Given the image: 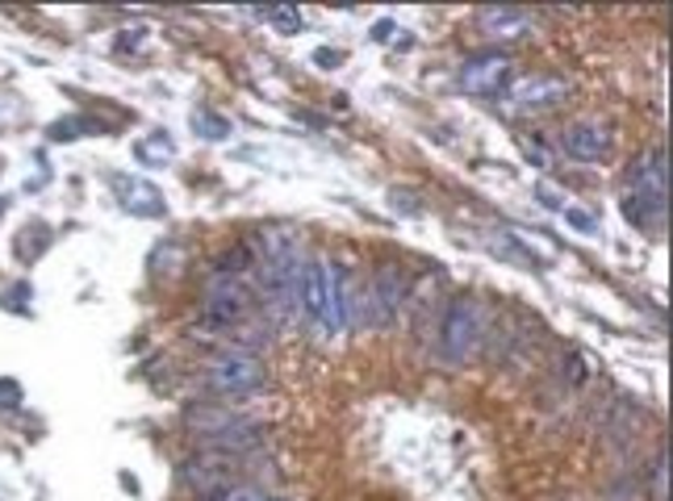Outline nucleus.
I'll use <instances>...</instances> for the list:
<instances>
[{
    "mask_svg": "<svg viewBox=\"0 0 673 501\" xmlns=\"http://www.w3.org/2000/svg\"><path fill=\"white\" fill-rule=\"evenodd\" d=\"M627 185H632V197L623 201L627 222L645 226V230H657L661 217H665V192H670V163H665V155L661 151H645L632 163Z\"/></svg>",
    "mask_w": 673,
    "mask_h": 501,
    "instance_id": "obj_1",
    "label": "nucleus"
},
{
    "mask_svg": "<svg viewBox=\"0 0 673 501\" xmlns=\"http://www.w3.org/2000/svg\"><path fill=\"white\" fill-rule=\"evenodd\" d=\"M477 343H482V310L473 297H457L439 322V347L452 364H464L477 351Z\"/></svg>",
    "mask_w": 673,
    "mask_h": 501,
    "instance_id": "obj_2",
    "label": "nucleus"
},
{
    "mask_svg": "<svg viewBox=\"0 0 673 501\" xmlns=\"http://www.w3.org/2000/svg\"><path fill=\"white\" fill-rule=\"evenodd\" d=\"M264 380H269V368L247 351H222L205 368V385L214 393H256L264 389Z\"/></svg>",
    "mask_w": 673,
    "mask_h": 501,
    "instance_id": "obj_3",
    "label": "nucleus"
},
{
    "mask_svg": "<svg viewBox=\"0 0 673 501\" xmlns=\"http://www.w3.org/2000/svg\"><path fill=\"white\" fill-rule=\"evenodd\" d=\"M201 310H205V317L214 326H235V322H242V317L251 314V289H247V280L235 276V272H217L214 280L205 285V292H201Z\"/></svg>",
    "mask_w": 673,
    "mask_h": 501,
    "instance_id": "obj_4",
    "label": "nucleus"
},
{
    "mask_svg": "<svg viewBox=\"0 0 673 501\" xmlns=\"http://www.w3.org/2000/svg\"><path fill=\"white\" fill-rule=\"evenodd\" d=\"M507 76H511V54L485 51V54H473L460 67V88L464 92H494V88H502Z\"/></svg>",
    "mask_w": 673,
    "mask_h": 501,
    "instance_id": "obj_5",
    "label": "nucleus"
},
{
    "mask_svg": "<svg viewBox=\"0 0 673 501\" xmlns=\"http://www.w3.org/2000/svg\"><path fill=\"white\" fill-rule=\"evenodd\" d=\"M348 280H344V267L326 260V292H323V317H319V330L323 335H339L348 326Z\"/></svg>",
    "mask_w": 673,
    "mask_h": 501,
    "instance_id": "obj_6",
    "label": "nucleus"
},
{
    "mask_svg": "<svg viewBox=\"0 0 673 501\" xmlns=\"http://www.w3.org/2000/svg\"><path fill=\"white\" fill-rule=\"evenodd\" d=\"M113 197L122 201V210L135 213V217H163V197L155 185L147 180H130V176H113Z\"/></svg>",
    "mask_w": 673,
    "mask_h": 501,
    "instance_id": "obj_7",
    "label": "nucleus"
},
{
    "mask_svg": "<svg viewBox=\"0 0 673 501\" xmlns=\"http://www.w3.org/2000/svg\"><path fill=\"white\" fill-rule=\"evenodd\" d=\"M611 151V130L598 126V122H577L565 130V155L582 159V163H598V159Z\"/></svg>",
    "mask_w": 673,
    "mask_h": 501,
    "instance_id": "obj_8",
    "label": "nucleus"
},
{
    "mask_svg": "<svg viewBox=\"0 0 673 501\" xmlns=\"http://www.w3.org/2000/svg\"><path fill=\"white\" fill-rule=\"evenodd\" d=\"M477 26L485 34H494V38H511V34H523V29L532 26V17L523 9H482Z\"/></svg>",
    "mask_w": 673,
    "mask_h": 501,
    "instance_id": "obj_9",
    "label": "nucleus"
},
{
    "mask_svg": "<svg viewBox=\"0 0 673 501\" xmlns=\"http://www.w3.org/2000/svg\"><path fill=\"white\" fill-rule=\"evenodd\" d=\"M569 92L565 79H523V84H514L511 97L519 105H548V101H561Z\"/></svg>",
    "mask_w": 673,
    "mask_h": 501,
    "instance_id": "obj_10",
    "label": "nucleus"
},
{
    "mask_svg": "<svg viewBox=\"0 0 673 501\" xmlns=\"http://www.w3.org/2000/svg\"><path fill=\"white\" fill-rule=\"evenodd\" d=\"M373 297L381 301V317H394L402 310V297H406V276L398 267H381L377 272V285H373Z\"/></svg>",
    "mask_w": 673,
    "mask_h": 501,
    "instance_id": "obj_11",
    "label": "nucleus"
},
{
    "mask_svg": "<svg viewBox=\"0 0 673 501\" xmlns=\"http://www.w3.org/2000/svg\"><path fill=\"white\" fill-rule=\"evenodd\" d=\"M192 134L205 138V142H222V138L230 134V122L217 117V113H197V117H192Z\"/></svg>",
    "mask_w": 673,
    "mask_h": 501,
    "instance_id": "obj_12",
    "label": "nucleus"
},
{
    "mask_svg": "<svg viewBox=\"0 0 673 501\" xmlns=\"http://www.w3.org/2000/svg\"><path fill=\"white\" fill-rule=\"evenodd\" d=\"M135 151L142 163H167V159H172V138H167V134H151L147 142H138Z\"/></svg>",
    "mask_w": 673,
    "mask_h": 501,
    "instance_id": "obj_13",
    "label": "nucleus"
},
{
    "mask_svg": "<svg viewBox=\"0 0 673 501\" xmlns=\"http://www.w3.org/2000/svg\"><path fill=\"white\" fill-rule=\"evenodd\" d=\"M269 17H272V26L281 29V34H301V26H306V22H301V13H297L294 4H281V9H272Z\"/></svg>",
    "mask_w": 673,
    "mask_h": 501,
    "instance_id": "obj_14",
    "label": "nucleus"
},
{
    "mask_svg": "<svg viewBox=\"0 0 673 501\" xmlns=\"http://www.w3.org/2000/svg\"><path fill=\"white\" fill-rule=\"evenodd\" d=\"M210 501H264V493H260L256 485H226V489H217Z\"/></svg>",
    "mask_w": 673,
    "mask_h": 501,
    "instance_id": "obj_15",
    "label": "nucleus"
},
{
    "mask_svg": "<svg viewBox=\"0 0 673 501\" xmlns=\"http://www.w3.org/2000/svg\"><path fill=\"white\" fill-rule=\"evenodd\" d=\"M565 222H569V226H573V230H582V235H594V230H598V226H594L590 213L577 210V205H569V210H565Z\"/></svg>",
    "mask_w": 673,
    "mask_h": 501,
    "instance_id": "obj_16",
    "label": "nucleus"
},
{
    "mask_svg": "<svg viewBox=\"0 0 673 501\" xmlns=\"http://www.w3.org/2000/svg\"><path fill=\"white\" fill-rule=\"evenodd\" d=\"M0 405H22V385L13 376H0Z\"/></svg>",
    "mask_w": 673,
    "mask_h": 501,
    "instance_id": "obj_17",
    "label": "nucleus"
},
{
    "mask_svg": "<svg viewBox=\"0 0 673 501\" xmlns=\"http://www.w3.org/2000/svg\"><path fill=\"white\" fill-rule=\"evenodd\" d=\"M314 63H319V67H339V63H344V54L331 51V47H319V54H314Z\"/></svg>",
    "mask_w": 673,
    "mask_h": 501,
    "instance_id": "obj_18",
    "label": "nucleus"
},
{
    "mask_svg": "<svg viewBox=\"0 0 673 501\" xmlns=\"http://www.w3.org/2000/svg\"><path fill=\"white\" fill-rule=\"evenodd\" d=\"M527 163H536V167H544V163H548V155H544V147H539V142H532V151H527Z\"/></svg>",
    "mask_w": 673,
    "mask_h": 501,
    "instance_id": "obj_19",
    "label": "nucleus"
},
{
    "mask_svg": "<svg viewBox=\"0 0 673 501\" xmlns=\"http://www.w3.org/2000/svg\"><path fill=\"white\" fill-rule=\"evenodd\" d=\"M264 501H269V498H264Z\"/></svg>",
    "mask_w": 673,
    "mask_h": 501,
    "instance_id": "obj_20",
    "label": "nucleus"
}]
</instances>
